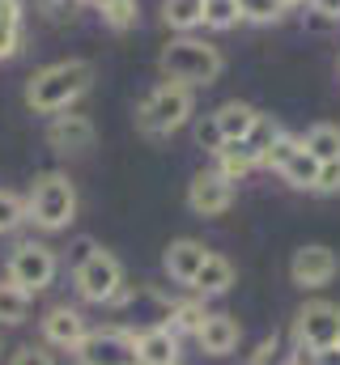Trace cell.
I'll return each mask as SVG.
<instances>
[{"instance_id": "cell-1", "label": "cell", "mask_w": 340, "mask_h": 365, "mask_svg": "<svg viewBox=\"0 0 340 365\" xmlns=\"http://www.w3.org/2000/svg\"><path fill=\"white\" fill-rule=\"evenodd\" d=\"M89 86H94L89 60H56L26 81V106L34 115H60V110H73V102H81Z\"/></svg>"}, {"instance_id": "cell-2", "label": "cell", "mask_w": 340, "mask_h": 365, "mask_svg": "<svg viewBox=\"0 0 340 365\" xmlns=\"http://www.w3.org/2000/svg\"><path fill=\"white\" fill-rule=\"evenodd\" d=\"M158 68H162V81H183V86L200 90V86H213L226 73V56L209 38L179 34V38H170L166 47H162Z\"/></svg>"}, {"instance_id": "cell-3", "label": "cell", "mask_w": 340, "mask_h": 365, "mask_svg": "<svg viewBox=\"0 0 340 365\" xmlns=\"http://www.w3.org/2000/svg\"><path fill=\"white\" fill-rule=\"evenodd\" d=\"M191 110H196L191 86H183V81H158L154 90L145 93V102L136 106V128L149 140H166L179 128H187Z\"/></svg>"}, {"instance_id": "cell-4", "label": "cell", "mask_w": 340, "mask_h": 365, "mask_svg": "<svg viewBox=\"0 0 340 365\" xmlns=\"http://www.w3.org/2000/svg\"><path fill=\"white\" fill-rule=\"evenodd\" d=\"M26 221H34V230L43 234H60L77 221V187L69 175L60 170H47L30 182V195H26Z\"/></svg>"}, {"instance_id": "cell-5", "label": "cell", "mask_w": 340, "mask_h": 365, "mask_svg": "<svg viewBox=\"0 0 340 365\" xmlns=\"http://www.w3.org/2000/svg\"><path fill=\"white\" fill-rule=\"evenodd\" d=\"M73 284L81 293V302H94V306H124L128 302V276H124V264L94 247L85 259L73 264Z\"/></svg>"}, {"instance_id": "cell-6", "label": "cell", "mask_w": 340, "mask_h": 365, "mask_svg": "<svg viewBox=\"0 0 340 365\" xmlns=\"http://www.w3.org/2000/svg\"><path fill=\"white\" fill-rule=\"evenodd\" d=\"M4 276H9L17 289H26V293L34 297V293H43V289L60 276V255H56V247H47V242L26 238V242H17V247L9 251Z\"/></svg>"}, {"instance_id": "cell-7", "label": "cell", "mask_w": 340, "mask_h": 365, "mask_svg": "<svg viewBox=\"0 0 340 365\" xmlns=\"http://www.w3.org/2000/svg\"><path fill=\"white\" fill-rule=\"evenodd\" d=\"M77 365H136V331L89 327V336L77 344Z\"/></svg>"}, {"instance_id": "cell-8", "label": "cell", "mask_w": 340, "mask_h": 365, "mask_svg": "<svg viewBox=\"0 0 340 365\" xmlns=\"http://www.w3.org/2000/svg\"><path fill=\"white\" fill-rule=\"evenodd\" d=\"M294 340L311 353H324L340 344V306L332 302H306L294 319Z\"/></svg>"}, {"instance_id": "cell-9", "label": "cell", "mask_w": 340, "mask_h": 365, "mask_svg": "<svg viewBox=\"0 0 340 365\" xmlns=\"http://www.w3.org/2000/svg\"><path fill=\"white\" fill-rule=\"evenodd\" d=\"M340 272V255L324 242H311V247H298L294 259H289V280L298 289H324L332 284Z\"/></svg>"}, {"instance_id": "cell-10", "label": "cell", "mask_w": 340, "mask_h": 365, "mask_svg": "<svg viewBox=\"0 0 340 365\" xmlns=\"http://www.w3.org/2000/svg\"><path fill=\"white\" fill-rule=\"evenodd\" d=\"M43 331V344L47 349H60V353H77L85 336H89V319H85L77 306H51L39 323Z\"/></svg>"}, {"instance_id": "cell-11", "label": "cell", "mask_w": 340, "mask_h": 365, "mask_svg": "<svg viewBox=\"0 0 340 365\" xmlns=\"http://www.w3.org/2000/svg\"><path fill=\"white\" fill-rule=\"evenodd\" d=\"M234 204V182L226 179L221 170H200L196 179L187 182V208L196 217H221Z\"/></svg>"}, {"instance_id": "cell-12", "label": "cell", "mask_w": 340, "mask_h": 365, "mask_svg": "<svg viewBox=\"0 0 340 365\" xmlns=\"http://www.w3.org/2000/svg\"><path fill=\"white\" fill-rule=\"evenodd\" d=\"M47 145L56 153H85V149H94V123H89V115H73V110L51 115Z\"/></svg>"}, {"instance_id": "cell-13", "label": "cell", "mask_w": 340, "mask_h": 365, "mask_svg": "<svg viewBox=\"0 0 340 365\" xmlns=\"http://www.w3.org/2000/svg\"><path fill=\"white\" fill-rule=\"evenodd\" d=\"M239 340H243V327H239V319L226 314V310L209 314L204 327L196 331V344H200L204 357H230V353L239 349Z\"/></svg>"}, {"instance_id": "cell-14", "label": "cell", "mask_w": 340, "mask_h": 365, "mask_svg": "<svg viewBox=\"0 0 340 365\" xmlns=\"http://www.w3.org/2000/svg\"><path fill=\"white\" fill-rule=\"evenodd\" d=\"M136 365H179V336L166 323L136 331Z\"/></svg>"}, {"instance_id": "cell-15", "label": "cell", "mask_w": 340, "mask_h": 365, "mask_svg": "<svg viewBox=\"0 0 340 365\" xmlns=\"http://www.w3.org/2000/svg\"><path fill=\"white\" fill-rule=\"evenodd\" d=\"M204 259H209V247H204L200 238H174V242L166 247V255H162V268H166L170 280L191 284V276L200 272Z\"/></svg>"}, {"instance_id": "cell-16", "label": "cell", "mask_w": 340, "mask_h": 365, "mask_svg": "<svg viewBox=\"0 0 340 365\" xmlns=\"http://www.w3.org/2000/svg\"><path fill=\"white\" fill-rule=\"evenodd\" d=\"M230 284H234V264H230L226 255H213V251H209V259L200 264V272L191 276V293H196L200 302H209V297L230 293Z\"/></svg>"}, {"instance_id": "cell-17", "label": "cell", "mask_w": 340, "mask_h": 365, "mask_svg": "<svg viewBox=\"0 0 340 365\" xmlns=\"http://www.w3.org/2000/svg\"><path fill=\"white\" fill-rule=\"evenodd\" d=\"M255 119H259V110H255L251 102H239V98H230V102H221V106L213 110V123H217L221 140H247V132L255 128Z\"/></svg>"}, {"instance_id": "cell-18", "label": "cell", "mask_w": 340, "mask_h": 365, "mask_svg": "<svg viewBox=\"0 0 340 365\" xmlns=\"http://www.w3.org/2000/svg\"><path fill=\"white\" fill-rule=\"evenodd\" d=\"M213 158H217V170H221V175H226L230 182L247 179L255 166H259V153H255L247 140H226V145H221Z\"/></svg>"}, {"instance_id": "cell-19", "label": "cell", "mask_w": 340, "mask_h": 365, "mask_svg": "<svg viewBox=\"0 0 340 365\" xmlns=\"http://www.w3.org/2000/svg\"><path fill=\"white\" fill-rule=\"evenodd\" d=\"M21 0H0V60H13L21 51Z\"/></svg>"}, {"instance_id": "cell-20", "label": "cell", "mask_w": 340, "mask_h": 365, "mask_svg": "<svg viewBox=\"0 0 340 365\" xmlns=\"http://www.w3.org/2000/svg\"><path fill=\"white\" fill-rule=\"evenodd\" d=\"M162 21L174 34H191L204 26V0H162Z\"/></svg>"}, {"instance_id": "cell-21", "label": "cell", "mask_w": 340, "mask_h": 365, "mask_svg": "<svg viewBox=\"0 0 340 365\" xmlns=\"http://www.w3.org/2000/svg\"><path fill=\"white\" fill-rule=\"evenodd\" d=\"M302 149L315 158V162H340V128L336 123H315L306 136H298Z\"/></svg>"}, {"instance_id": "cell-22", "label": "cell", "mask_w": 340, "mask_h": 365, "mask_svg": "<svg viewBox=\"0 0 340 365\" xmlns=\"http://www.w3.org/2000/svg\"><path fill=\"white\" fill-rule=\"evenodd\" d=\"M204 319H209L204 302H170L166 327L179 336V340H183V336H191V340H196V331L204 327Z\"/></svg>"}, {"instance_id": "cell-23", "label": "cell", "mask_w": 340, "mask_h": 365, "mask_svg": "<svg viewBox=\"0 0 340 365\" xmlns=\"http://www.w3.org/2000/svg\"><path fill=\"white\" fill-rule=\"evenodd\" d=\"M26 314H30V293L4 276L0 280V327H17V323H26Z\"/></svg>"}, {"instance_id": "cell-24", "label": "cell", "mask_w": 340, "mask_h": 365, "mask_svg": "<svg viewBox=\"0 0 340 365\" xmlns=\"http://www.w3.org/2000/svg\"><path fill=\"white\" fill-rule=\"evenodd\" d=\"M281 179L289 182V187H298V191H315V179H319V162L298 145V153L285 162V170H281Z\"/></svg>"}, {"instance_id": "cell-25", "label": "cell", "mask_w": 340, "mask_h": 365, "mask_svg": "<svg viewBox=\"0 0 340 365\" xmlns=\"http://www.w3.org/2000/svg\"><path fill=\"white\" fill-rule=\"evenodd\" d=\"M21 225H26V195H17V191L0 187V238L17 234Z\"/></svg>"}, {"instance_id": "cell-26", "label": "cell", "mask_w": 340, "mask_h": 365, "mask_svg": "<svg viewBox=\"0 0 340 365\" xmlns=\"http://www.w3.org/2000/svg\"><path fill=\"white\" fill-rule=\"evenodd\" d=\"M98 13H102V21H106L111 30H132L136 17H141V4H136V0H102Z\"/></svg>"}, {"instance_id": "cell-27", "label": "cell", "mask_w": 340, "mask_h": 365, "mask_svg": "<svg viewBox=\"0 0 340 365\" xmlns=\"http://www.w3.org/2000/svg\"><path fill=\"white\" fill-rule=\"evenodd\" d=\"M243 21L239 0H204V26L209 30H234Z\"/></svg>"}, {"instance_id": "cell-28", "label": "cell", "mask_w": 340, "mask_h": 365, "mask_svg": "<svg viewBox=\"0 0 340 365\" xmlns=\"http://www.w3.org/2000/svg\"><path fill=\"white\" fill-rule=\"evenodd\" d=\"M251 365H294V349L285 344V336H264L259 344H255L251 353Z\"/></svg>"}, {"instance_id": "cell-29", "label": "cell", "mask_w": 340, "mask_h": 365, "mask_svg": "<svg viewBox=\"0 0 340 365\" xmlns=\"http://www.w3.org/2000/svg\"><path fill=\"white\" fill-rule=\"evenodd\" d=\"M239 9H243V21H251V26H272L285 17L281 0H239Z\"/></svg>"}, {"instance_id": "cell-30", "label": "cell", "mask_w": 340, "mask_h": 365, "mask_svg": "<svg viewBox=\"0 0 340 365\" xmlns=\"http://www.w3.org/2000/svg\"><path fill=\"white\" fill-rule=\"evenodd\" d=\"M276 136H281L276 119H272V115H259V119H255V128L247 132V145H251L255 153H259V162H264V153L272 149V140H276Z\"/></svg>"}, {"instance_id": "cell-31", "label": "cell", "mask_w": 340, "mask_h": 365, "mask_svg": "<svg viewBox=\"0 0 340 365\" xmlns=\"http://www.w3.org/2000/svg\"><path fill=\"white\" fill-rule=\"evenodd\" d=\"M298 145H302L298 136H285V132H281V136L272 140V149L264 153V162H259V166H268V170H276V175H281V170H285V162L298 153Z\"/></svg>"}, {"instance_id": "cell-32", "label": "cell", "mask_w": 340, "mask_h": 365, "mask_svg": "<svg viewBox=\"0 0 340 365\" xmlns=\"http://www.w3.org/2000/svg\"><path fill=\"white\" fill-rule=\"evenodd\" d=\"M34 4H39V13H43L47 21H56V26L73 21V17H77V13L85 9L81 0H34Z\"/></svg>"}, {"instance_id": "cell-33", "label": "cell", "mask_w": 340, "mask_h": 365, "mask_svg": "<svg viewBox=\"0 0 340 365\" xmlns=\"http://www.w3.org/2000/svg\"><path fill=\"white\" fill-rule=\"evenodd\" d=\"M9 365H56V353L47 344H21V349H13Z\"/></svg>"}, {"instance_id": "cell-34", "label": "cell", "mask_w": 340, "mask_h": 365, "mask_svg": "<svg viewBox=\"0 0 340 365\" xmlns=\"http://www.w3.org/2000/svg\"><path fill=\"white\" fill-rule=\"evenodd\" d=\"M315 191H319V195H336V191H340V162H319Z\"/></svg>"}, {"instance_id": "cell-35", "label": "cell", "mask_w": 340, "mask_h": 365, "mask_svg": "<svg viewBox=\"0 0 340 365\" xmlns=\"http://www.w3.org/2000/svg\"><path fill=\"white\" fill-rule=\"evenodd\" d=\"M196 145L200 149H209V153H217L226 140H221V132H217V123H213V115L204 119V123H196Z\"/></svg>"}, {"instance_id": "cell-36", "label": "cell", "mask_w": 340, "mask_h": 365, "mask_svg": "<svg viewBox=\"0 0 340 365\" xmlns=\"http://www.w3.org/2000/svg\"><path fill=\"white\" fill-rule=\"evenodd\" d=\"M311 9H315L324 21H340V0H311Z\"/></svg>"}, {"instance_id": "cell-37", "label": "cell", "mask_w": 340, "mask_h": 365, "mask_svg": "<svg viewBox=\"0 0 340 365\" xmlns=\"http://www.w3.org/2000/svg\"><path fill=\"white\" fill-rule=\"evenodd\" d=\"M315 365H340V344L324 349V353H315Z\"/></svg>"}, {"instance_id": "cell-38", "label": "cell", "mask_w": 340, "mask_h": 365, "mask_svg": "<svg viewBox=\"0 0 340 365\" xmlns=\"http://www.w3.org/2000/svg\"><path fill=\"white\" fill-rule=\"evenodd\" d=\"M281 4H285V9H294V4H306V0H281Z\"/></svg>"}, {"instance_id": "cell-39", "label": "cell", "mask_w": 340, "mask_h": 365, "mask_svg": "<svg viewBox=\"0 0 340 365\" xmlns=\"http://www.w3.org/2000/svg\"><path fill=\"white\" fill-rule=\"evenodd\" d=\"M81 4H89V9H98V4H102V0H81Z\"/></svg>"}]
</instances>
